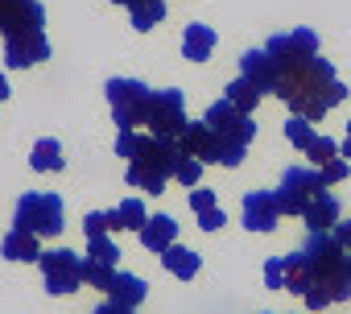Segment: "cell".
I'll list each match as a JSON object with an SVG mask.
<instances>
[{
	"label": "cell",
	"mask_w": 351,
	"mask_h": 314,
	"mask_svg": "<svg viewBox=\"0 0 351 314\" xmlns=\"http://www.w3.org/2000/svg\"><path fill=\"white\" fill-rule=\"evenodd\" d=\"M149 141H153V132H116V153L124 157V162H132V157L145 153Z\"/></svg>",
	"instance_id": "cell-27"
},
{
	"label": "cell",
	"mask_w": 351,
	"mask_h": 314,
	"mask_svg": "<svg viewBox=\"0 0 351 314\" xmlns=\"http://www.w3.org/2000/svg\"><path fill=\"white\" fill-rule=\"evenodd\" d=\"M46 9L38 0H0V38L9 34H42Z\"/></svg>",
	"instance_id": "cell-11"
},
{
	"label": "cell",
	"mask_w": 351,
	"mask_h": 314,
	"mask_svg": "<svg viewBox=\"0 0 351 314\" xmlns=\"http://www.w3.org/2000/svg\"><path fill=\"white\" fill-rule=\"evenodd\" d=\"M199 178H203V162H199V157H191V153H182V157H178V166H173V182L199 186Z\"/></svg>",
	"instance_id": "cell-30"
},
{
	"label": "cell",
	"mask_w": 351,
	"mask_h": 314,
	"mask_svg": "<svg viewBox=\"0 0 351 314\" xmlns=\"http://www.w3.org/2000/svg\"><path fill=\"white\" fill-rule=\"evenodd\" d=\"M141 236V244L149 248V252H165L169 244H178V224H173L169 215H153V219H145V228L136 232Z\"/></svg>",
	"instance_id": "cell-17"
},
{
	"label": "cell",
	"mask_w": 351,
	"mask_h": 314,
	"mask_svg": "<svg viewBox=\"0 0 351 314\" xmlns=\"http://www.w3.org/2000/svg\"><path fill=\"white\" fill-rule=\"evenodd\" d=\"M38 265H42V277H46L50 293H75L83 285V261L71 248H50V252L38 256Z\"/></svg>",
	"instance_id": "cell-10"
},
{
	"label": "cell",
	"mask_w": 351,
	"mask_h": 314,
	"mask_svg": "<svg viewBox=\"0 0 351 314\" xmlns=\"http://www.w3.org/2000/svg\"><path fill=\"white\" fill-rule=\"evenodd\" d=\"M112 5H124V9H132V5H136V0H112Z\"/></svg>",
	"instance_id": "cell-42"
},
{
	"label": "cell",
	"mask_w": 351,
	"mask_h": 314,
	"mask_svg": "<svg viewBox=\"0 0 351 314\" xmlns=\"http://www.w3.org/2000/svg\"><path fill=\"white\" fill-rule=\"evenodd\" d=\"M149 99H153V91L141 79H108V104H112V120L120 132H136L145 124Z\"/></svg>",
	"instance_id": "cell-6"
},
{
	"label": "cell",
	"mask_w": 351,
	"mask_h": 314,
	"mask_svg": "<svg viewBox=\"0 0 351 314\" xmlns=\"http://www.w3.org/2000/svg\"><path fill=\"white\" fill-rule=\"evenodd\" d=\"M318 191H326V186H322V178H318V170L289 166V170H285V178H281V186H277V207H281V215H302Z\"/></svg>",
	"instance_id": "cell-9"
},
{
	"label": "cell",
	"mask_w": 351,
	"mask_h": 314,
	"mask_svg": "<svg viewBox=\"0 0 351 314\" xmlns=\"http://www.w3.org/2000/svg\"><path fill=\"white\" fill-rule=\"evenodd\" d=\"M318 178H322V186L343 182V178H347V157H330V162H322V166H318Z\"/></svg>",
	"instance_id": "cell-34"
},
{
	"label": "cell",
	"mask_w": 351,
	"mask_h": 314,
	"mask_svg": "<svg viewBox=\"0 0 351 314\" xmlns=\"http://www.w3.org/2000/svg\"><path fill=\"white\" fill-rule=\"evenodd\" d=\"M339 215H343V207H339V199H335L330 191H318V195L310 199V207L302 211V219H306L310 232H330V228L339 224Z\"/></svg>",
	"instance_id": "cell-16"
},
{
	"label": "cell",
	"mask_w": 351,
	"mask_h": 314,
	"mask_svg": "<svg viewBox=\"0 0 351 314\" xmlns=\"http://www.w3.org/2000/svg\"><path fill=\"white\" fill-rule=\"evenodd\" d=\"M277 219H281L277 195H269V191H252V195H244V228H248V232H273Z\"/></svg>",
	"instance_id": "cell-14"
},
{
	"label": "cell",
	"mask_w": 351,
	"mask_h": 314,
	"mask_svg": "<svg viewBox=\"0 0 351 314\" xmlns=\"http://www.w3.org/2000/svg\"><path fill=\"white\" fill-rule=\"evenodd\" d=\"M314 136H318V132L310 128V120H302V116H289V120H285V141H289L293 149H302V153H306Z\"/></svg>",
	"instance_id": "cell-28"
},
{
	"label": "cell",
	"mask_w": 351,
	"mask_h": 314,
	"mask_svg": "<svg viewBox=\"0 0 351 314\" xmlns=\"http://www.w3.org/2000/svg\"><path fill=\"white\" fill-rule=\"evenodd\" d=\"M240 75L265 95V91H273L277 95V67H273V58L265 54V50H248L244 58H240Z\"/></svg>",
	"instance_id": "cell-15"
},
{
	"label": "cell",
	"mask_w": 351,
	"mask_h": 314,
	"mask_svg": "<svg viewBox=\"0 0 351 314\" xmlns=\"http://www.w3.org/2000/svg\"><path fill=\"white\" fill-rule=\"evenodd\" d=\"M112 302H120V306H128V310H136L145 298H149V285H145V277H136V273H116L112 277V285L104 289Z\"/></svg>",
	"instance_id": "cell-18"
},
{
	"label": "cell",
	"mask_w": 351,
	"mask_h": 314,
	"mask_svg": "<svg viewBox=\"0 0 351 314\" xmlns=\"http://www.w3.org/2000/svg\"><path fill=\"white\" fill-rule=\"evenodd\" d=\"M203 120L211 124V132H215L219 145H223V149H219V166H240L244 153H248V145H252V136H256L252 116L240 112L232 99H215Z\"/></svg>",
	"instance_id": "cell-3"
},
{
	"label": "cell",
	"mask_w": 351,
	"mask_h": 314,
	"mask_svg": "<svg viewBox=\"0 0 351 314\" xmlns=\"http://www.w3.org/2000/svg\"><path fill=\"white\" fill-rule=\"evenodd\" d=\"M29 166H34L38 174H58V170L66 166V157H62V145H58L54 136H42V141L34 145V153H29Z\"/></svg>",
	"instance_id": "cell-21"
},
{
	"label": "cell",
	"mask_w": 351,
	"mask_h": 314,
	"mask_svg": "<svg viewBox=\"0 0 351 314\" xmlns=\"http://www.w3.org/2000/svg\"><path fill=\"white\" fill-rule=\"evenodd\" d=\"M112 277H116V265H104V261H95V256H87V261H83V281H87V285L108 289V285H112Z\"/></svg>",
	"instance_id": "cell-29"
},
{
	"label": "cell",
	"mask_w": 351,
	"mask_h": 314,
	"mask_svg": "<svg viewBox=\"0 0 351 314\" xmlns=\"http://www.w3.org/2000/svg\"><path fill=\"white\" fill-rule=\"evenodd\" d=\"M178 145H182V153H191V157H199L203 166H219V136L211 132V124L207 120H186V128H182V136H178Z\"/></svg>",
	"instance_id": "cell-13"
},
{
	"label": "cell",
	"mask_w": 351,
	"mask_h": 314,
	"mask_svg": "<svg viewBox=\"0 0 351 314\" xmlns=\"http://www.w3.org/2000/svg\"><path fill=\"white\" fill-rule=\"evenodd\" d=\"M128 17H132V29H136V34H149V29L161 25V17H165V0H136V5L128 9Z\"/></svg>",
	"instance_id": "cell-25"
},
{
	"label": "cell",
	"mask_w": 351,
	"mask_h": 314,
	"mask_svg": "<svg viewBox=\"0 0 351 314\" xmlns=\"http://www.w3.org/2000/svg\"><path fill=\"white\" fill-rule=\"evenodd\" d=\"M13 228L34 232V236H58L62 232V199L50 191H29L17 199L13 211Z\"/></svg>",
	"instance_id": "cell-7"
},
{
	"label": "cell",
	"mask_w": 351,
	"mask_h": 314,
	"mask_svg": "<svg viewBox=\"0 0 351 314\" xmlns=\"http://www.w3.org/2000/svg\"><path fill=\"white\" fill-rule=\"evenodd\" d=\"M211 50H215V29H211V25H186V34H182V54H186L191 62H207Z\"/></svg>",
	"instance_id": "cell-20"
},
{
	"label": "cell",
	"mask_w": 351,
	"mask_h": 314,
	"mask_svg": "<svg viewBox=\"0 0 351 314\" xmlns=\"http://www.w3.org/2000/svg\"><path fill=\"white\" fill-rule=\"evenodd\" d=\"M0 99H9V79L0 75Z\"/></svg>",
	"instance_id": "cell-41"
},
{
	"label": "cell",
	"mask_w": 351,
	"mask_h": 314,
	"mask_svg": "<svg viewBox=\"0 0 351 314\" xmlns=\"http://www.w3.org/2000/svg\"><path fill=\"white\" fill-rule=\"evenodd\" d=\"M108 215H112V232H141V228H145V219H149V211H145V203H141V199H124V203H120V207H112Z\"/></svg>",
	"instance_id": "cell-23"
},
{
	"label": "cell",
	"mask_w": 351,
	"mask_h": 314,
	"mask_svg": "<svg viewBox=\"0 0 351 314\" xmlns=\"http://www.w3.org/2000/svg\"><path fill=\"white\" fill-rule=\"evenodd\" d=\"M339 157H347V162H351V120H347V136H343V145H339Z\"/></svg>",
	"instance_id": "cell-40"
},
{
	"label": "cell",
	"mask_w": 351,
	"mask_h": 314,
	"mask_svg": "<svg viewBox=\"0 0 351 314\" xmlns=\"http://www.w3.org/2000/svg\"><path fill=\"white\" fill-rule=\"evenodd\" d=\"M310 256V289L302 293L310 310H326L335 302H347L351 298V252H343V244L330 236V232H310L306 248Z\"/></svg>",
	"instance_id": "cell-1"
},
{
	"label": "cell",
	"mask_w": 351,
	"mask_h": 314,
	"mask_svg": "<svg viewBox=\"0 0 351 314\" xmlns=\"http://www.w3.org/2000/svg\"><path fill=\"white\" fill-rule=\"evenodd\" d=\"M265 54L273 58V67H277V87H281L285 79H293L298 71H306V67L318 58V34H314V29L277 34V38L265 46Z\"/></svg>",
	"instance_id": "cell-5"
},
{
	"label": "cell",
	"mask_w": 351,
	"mask_h": 314,
	"mask_svg": "<svg viewBox=\"0 0 351 314\" xmlns=\"http://www.w3.org/2000/svg\"><path fill=\"white\" fill-rule=\"evenodd\" d=\"M223 99H232L240 112H248V116H252V112H256V104H261V91H256V87L240 75V79H232V83L223 87Z\"/></svg>",
	"instance_id": "cell-26"
},
{
	"label": "cell",
	"mask_w": 351,
	"mask_h": 314,
	"mask_svg": "<svg viewBox=\"0 0 351 314\" xmlns=\"http://www.w3.org/2000/svg\"><path fill=\"white\" fill-rule=\"evenodd\" d=\"M310 281H314V273H310V256H306L302 248L289 252V256H285V293H306Z\"/></svg>",
	"instance_id": "cell-24"
},
{
	"label": "cell",
	"mask_w": 351,
	"mask_h": 314,
	"mask_svg": "<svg viewBox=\"0 0 351 314\" xmlns=\"http://www.w3.org/2000/svg\"><path fill=\"white\" fill-rule=\"evenodd\" d=\"M0 252H5L9 261H38V256H42V244H38V236H34V232L13 228L5 240H0Z\"/></svg>",
	"instance_id": "cell-22"
},
{
	"label": "cell",
	"mask_w": 351,
	"mask_h": 314,
	"mask_svg": "<svg viewBox=\"0 0 351 314\" xmlns=\"http://www.w3.org/2000/svg\"><path fill=\"white\" fill-rule=\"evenodd\" d=\"M108 232H112V215H108V211H87V215H83V236H87V240L108 236Z\"/></svg>",
	"instance_id": "cell-32"
},
{
	"label": "cell",
	"mask_w": 351,
	"mask_h": 314,
	"mask_svg": "<svg viewBox=\"0 0 351 314\" xmlns=\"http://www.w3.org/2000/svg\"><path fill=\"white\" fill-rule=\"evenodd\" d=\"M145 124H149V132H153V136H165V141H178V136H182V128H186V95H182L178 87H165V91H153Z\"/></svg>",
	"instance_id": "cell-8"
},
{
	"label": "cell",
	"mask_w": 351,
	"mask_h": 314,
	"mask_svg": "<svg viewBox=\"0 0 351 314\" xmlns=\"http://www.w3.org/2000/svg\"><path fill=\"white\" fill-rule=\"evenodd\" d=\"M50 58V42H46V29L42 34H9L5 38V67L9 71H21V67H34Z\"/></svg>",
	"instance_id": "cell-12"
},
{
	"label": "cell",
	"mask_w": 351,
	"mask_h": 314,
	"mask_svg": "<svg viewBox=\"0 0 351 314\" xmlns=\"http://www.w3.org/2000/svg\"><path fill=\"white\" fill-rule=\"evenodd\" d=\"M95 314H136V310H128V306H120V302H104V306H95Z\"/></svg>",
	"instance_id": "cell-39"
},
{
	"label": "cell",
	"mask_w": 351,
	"mask_h": 314,
	"mask_svg": "<svg viewBox=\"0 0 351 314\" xmlns=\"http://www.w3.org/2000/svg\"><path fill=\"white\" fill-rule=\"evenodd\" d=\"M265 285L269 289H285V256H269L265 261Z\"/></svg>",
	"instance_id": "cell-35"
},
{
	"label": "cell",
	"mask_w": 351,
	"mask_h": 314,
	"mask_svg": "<svg viewBox=\"0 0 351 314\" xmlns=\"http://www.w3.org/2000/svg\"><path fill=\"white\" fill-rule=\"evenodd\" d=\"M178 157H182V145H178V141L153 136V141L145 145V153L128 162L124 178H128V186H136V191H153V195H161L165 182L173 178V166H178Z\"/></svg>",
	"instance_id": "cell-4"
},
{
	"label": "cell",
	"mask_w": 351,
	"mask_h": 314,
	"mask_svg": "<svg viewBox=\"0 0 351 314\" xmlns=\"http://www.w3.org/2000/svg\"><path fill=\"white\" fill-rule=\"evenodd\" d=\"M87 256H95V261H104V265H116V261H120V248H116L112 236H95V240H87Z\"/></svg>",
	"instance_id": "cell-31"
},
{
	"label": "cell",
	"mask_w": 351,
	"mask_h": 314,
	"mask_svg": "<svg viewBox=\"0 0 351 314\" xmlns=\"http://www.w3.org/2000/svg\"><path fill=\"white\" fill-rule=\"evenodd\" d=\"M306 157H310L314 166H322V162H330V157H339V145H335L330 136H314L310 149H306Z\"/></svg>",
	"instance_id": "cell-33"
},
{
	"label": "cell",
	"mask_w": 351,
	"mask_h": 314,
	"mask_svg": "<svg viewBox=\"0 0 351 314\" xmlns=\"http://www.w3.org/2000/svg\"><path fill=\"white\" fill-rule=\"evenodd\" d=\"M223 224H228V219H223V211H219V207H211V211H199V228H203V232H219Z\"/></svg>",
	"instance_id": "cell-36"
},
{
	"label": "cell",
	"mask_w": 351,
	"mask_h": 314,
	"mask_svg": "<svg viewBox=\"0 0 351 314\" xmlns=\"http://www.w3.org/2000/svg\"><path fill=\"white\" fill-rule=\"evenodd\" d=\"M330 236L343 244V252H351V219H339V224L330 228Z\"/></svg>",
	"instance_id": "cell-38"
},
{
	"label": "cell",
	"mask_w": 351,
	"mask_h": 314,
	"mask_svg": "<svg viewBox=\"0 0 351 314\" xmlns=\"http://www.w3.org/2000/svg\"><path fill=\"white\" fill-rule=\"evenodd\" d=\"M191 207H195V211H211V207H219V203H215V191H195V195H191Z\"/></svg>",
	"instance_id": "cell-37"
},
{
	"label": "cell",
	"mask_w": 351,
	"mask_h": 314,
	"mask_svg": "<svg viewBox=\"0 0 351 314\" xmlns=\"http://www.w3.org/2000/svg\"><path fill=\"white\" fill-rule=\"evenodd\" d=\"M161 265H165V273H173V277H178V281H191V277L199 273L203 256H199L195 248H182V244H169V248L161 252Z\"/></svg>",
	"instance_id": "cell-19"
},
{
	"label": "cell",
	"mask_w": 351,
	"mask_h": 314,
	"mask_svg": "<svg viewBox=\"0 0 351 314\" xmlns=\"http://www.w3.org/2000/svg\"><path fill=\"white\" fill-rule=\"evenodd\" d=\"M277 95L289 104V112L293 116H302V120H322L330 108H339L343 99H347V87L339 83V75H335V67L318 54L306 71H298L293 79H285L281 87H277Z\"/></svg>",
	"instance_id": "cell-2"
}]
</instances>
